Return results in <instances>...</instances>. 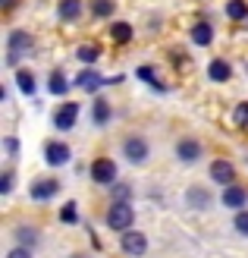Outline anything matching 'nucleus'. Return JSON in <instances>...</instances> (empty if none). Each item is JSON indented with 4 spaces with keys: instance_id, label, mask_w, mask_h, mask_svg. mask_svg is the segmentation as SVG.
Here are the masks:
<instances>
[{
    "instance_id": "1",
    "label": "nucleus",
    "mask_w": 248,
    "mask_h": 258,
    "mask_svg": "<svg viewBox=\"0 0 248 258\" xmlns=\"http://www.w3.org/2000/svg\"><path fill=\"white\" fill-rule=\"evenodd\" d=\"M132 221H135V211L129 202H113L110 211H107V224L110 230H120V233H126V230H132Z\"/></svg>"
},
{
    "instance_id": "2",
    "label": "nucleus",
    "mask_w": 248,
    "mask_h": 258,
    "mask_svg": "<svg viewBox=\"0 0 248 258\" xmlns=\"http://www.w3.org/2000/svg\"><path fill=\"white\" fill-rule=\"evenodd\" d=\"M29 47H32V35H25L22 29H13L10 38H7V63H10V67H13V63H19V57Z\"/></svg>"
},
{
    "instance_id": "3",
    "label": "nucleus",
    "mask_w": 248,
    "mask_h": 258,
    "mask_svg": "<svg viewBox=\"0 0 248 258\" xmlns=\"http://www.w3.org/2000/svg\"><path fill=\"white\" fill-rule=\"evenodd\" d=\"M120 246H123V252H126V255L138 258V255H145L148 239H145V233H138V230H126L123 239H120Z\"/></svg>"
},
{
    "instance_id": "4",
    "label": "nucleus",
    "mask_w": 248,
    "mask_h": 258,
    "mask_svg": "<svg viewBox=\"0 0 248 258\" xmlns=\"http://www.w3.org/2000/svg\"><path fill=\"white\" fill-rule=\"evenodd\" d=\"M91 176H95V183L101 186H113V179H116V164L110 158H98L95 164H91Z\"/></svg>"
},
{
    "instance_id": "5",
    "label": "nucleus",
    "mask_w": 248,
    "mask_h": 258,
    "mask_svg": "<svg viewBox=\"0 0 248 258\" xmlns=\"http://www.w3.org/2000/svg\"><path fill=\"white\" fill-rule=\"evenodd\" d=\"M123 154H126L132 164H141V161L148 158V142L141 139V136H129V139L123 142Z\"/></svg>"
},
{
    "instance_id": "6",
    "label": "nucleus",
    "mask_w": 248,
    "mask_h": 258,
    "mask_svg": "<svg viewBox=\"0 0 248 258\" xmlns=\"http://www.w3.org/2000/svg\"><path fill=\"white\" fill-rule=\"evenodd\" d=\"M75 120H79V104H63L54 113V126L63 129V133H69V129L75 126Z\"/></svg>"
},
{
    "instance_id": "7",
    "label": "nucleus",
    "mask_w": 248,
    "mask_h": 258,
    "mask_svg": "<svg viewBox=\"0 0 248 258\" xmlns=\"http://www.w3.org/2000/svg\"><path fill=\"white\" fill-rule=\"evenodd\" d=\"M211 179L220 186H232V179H236V170H232L229 161H214L211 164Z\"/></svg>"
},
{
    "instance_id": "8",
    "label": "nucleus",
    "mask_w": 248,
    "mask_h": 258,
    "mask_svg": "<svg viewBox=\"0 0 248 258\" xmlns=\"http://www.w3.org/2000/svg\"><path fill=\"white\" fill-rule=\"evenodd\" d=\"M57 192H60L57 179H38V183H32V199L35 202H47V199H54Z\"/></svg>"
},
{
    "instance_id": "9",
    "label": "nucleus",
    "mask_w": 248,
    "mask_h": 258,
    "mask_svg": "<svg viewBox=\"0 0 248 258\" xmlns=\"http://www.w3.org/2000/svg\"><path fill=\"white\" fill-rule=\"evenodd\" d=\"M44 158H47V164L60 167V164H66V161H69V148L63 145V142H47V148H44Z\"/></svg>"
},
{
    "instance_id": "10",
    "label": "nucleus",
    "mask_w": 248,
    "mask_h": 258,
    "mask_svg": "<svg viewBox=\"0 0 248 258\" xmlns=\"http://www.w3.org/2000/svg\"><path fill=\"white\" fill-rule=\"evenodd\" d=\"M245 202H248V192L242 186H226L223 189V205L226 208H242Z\"/></svg>"
},
{
    "instance_id": "11",
    "label": "nucleus",
    "mask_w": 248,
    "mask_h": 258,
    "mask_svg": "<svg viewBox=\"0 0 248 258\" xmlns=\"http://www.w3.org/2000/svg\"><path fill=\"white\" fill-rule=\"evenodd\" d=\"M75 85L82 88V92H98V88L104 85V79L95 73V70H85V73H79L75 76Z\"/></svg>"
},
{
    "instance_id": "12",
    "label": "nucleus",
    "mask_w": 248,
    "mask_h": 258,
    "mask_svg": "<svg viewBox=\"0 0 248 258\" xmlns=\"http://www.w3.org/2000/svg\"><path fill=\"white\" fill-rule=\"evenodd\" d=\"M176 154H179V158L186 161V164H192V161H198L201 145H198L195 139H186V142H179V145H176Z\"/></svg>"
},
{
    "instance_id": "13",
    "label": "nucleus",
    "mask_w": 248,
    "mask_h": 258,
    "mask_svg": "<svg viewBox=\"0 0 248 258\" xmlns=\"http://www.w3.org/2000/svg\"><path fill=\"white\" fill-rule=\"evenodd\" d=\"M207 76H211L214 82H226L229 76H232V70H229V63H226V60H214L211 67H207Z\"/></svg>"
},
{
    "instance_id": "14",
    "label": "nucleus",
    "mask_w": 248,
    "mask_h": 258,
    "mask_svg": "<svg viewBox=\"0 0 248 258\" xmlns=\"http://www.w3.org/2000/svg\"><path fill=\"white\" fill-rule=\"evenodd\" d=\"M192 41L195 44H211L214 41V29H211V25H207V22H198V25H195V29H192Z\"/></svg>"
},
{
    "instance_id": "15",
    "label": "nucleus",
    "mask_w": 248,
    "mask_h": 258,
    "mask_svg": "<svg viewBox=\"0 0 248 258\" xmlns=\"http://www.w3.org/2000/svg\"><path fill=\"white\" fill-rule=\"evenodd\" d=\"M110 38H113L116 44L132 41V25H129V22H116V25H110Z\"/></svg>"
},
{
    "instance_id": "16",
    "label": "nucleus",
    "mask_w": 248,
    "mask_h": 258,
    "mask_svg": "<svg viewBox=\"0 0 248 258\" xmlns=\"http://www.w3.org/2000/svg\"><path fill=\"white\" fill-rule=\"evenodd\" d=\"M47 88H50V95H66V92H69V82H66V76L57 70V73H50Z\"/></svg>"
},
{
    "instance_id": "17",
    "label": "nucleus",
    "mask_w": 248,
    "mask_h": 258,
    "mask_svg": "<svg viewBox=\"0 0 248 258\" xmlns=\"http://www.w3.org/2000/svg\"><path fill=\"white\" fill-rule=\"evenodd\" d=\"M82 13V0H60V16L63 19H79Z\"/></svg>"
},
{
    "instance_id": "18",
    "label": "nucleus",
    "mask_w": 248,
    "mask_h": 258,
    "mask_svg": "<svg viewBox=\"0 0 248 258\" xmlns=\"http://www.w3.org/2000/svg\"><path fill=\"white\" fill-rule=\"evenodd\" d=\"M16 85H19V92L22 95H35V76L32 73H16Z\"/></svg>"
},
{
    "instance_id": "19",
    "label": "nucleus",
    "mask_w": 248,
    "mask_h": 258,
    "mask_svg": "<svg viewBox=\"0 0 248 258\" xmlns=\"http://www.w3.org/2000/svg\"><path fill=\"white\" fill-rule=\"evenodd\" d=\"M226 16H229V19H245V16H248L245 0H229V4H226Z\"/></svg>"
},
{
    "instance_id": "20",
    "label": "nucleus",
    "mask_w": 248,
    "mask_h": 258,
    "mask_svg": "<svg viewBox=\"0 0 248 258\" xmlns=\"http://www.w3.org/2000/svg\"><path fill=\"white\" fill-rule=\"evenodd\" d=\"M189 205H192V208H204V205L207 202H211V196H207V189H189Z\"/></svg>"
},
{
    "instance_id": "21",
    "label": "nucleus",
    "mask_w": 248,
    "mask_h": 258,
    "mask_svg": "<svg viewBox=\"0 0 248 258\" xmlns=\"http://www.w3.org/2000/svg\"><path fill=\"white\" fill-rule=\"evenodd\" d=\"M75 54H79L82 63H95V60L101 57V47H95V44H82L79 50H75Z\"/></svg>"
},
{
    "instance_id": "22",
    "label": "nucleus",
    "mask_w": 248,
    "mask_h": 258,
    "mask_svg": "<svg viewBox=\"0 0 248 258\" xmlns=\"http://www.w3.org/2000/svg\"><path fill=\"white\" fill-rule=\"evenodd\" d=\"M91 117H95V123H107V120H110V104H107V101H95Z\"/></svg>"
},
{
    "instance_id": "23",
    "label": "nucleus",
    "mask_w": 248,
    "mask_h": 258,
    "mask_svg": "<svg viewBox=\"0 0 248 258\" xmlns=\"http://www.w3.org/2000/svg\"><path fill=\"white\" fill-rule=\"evenodd\" d=\"M91 10H95V16H110V13L116 10V4H113V0H95Z\"/></svg>"
},
{
    "instance_id": "24",
    "label": "nucleus",
    "mask_w": 248,
    "mask_h": 258,
    "mask_svg": "<svg viewBox=\"0 0 248 258\" xmlns=\"http://www.w3.org/2000/svg\"><path fill=\"white\" fill-rule=\"evenodd\" d=\"M75 217H79V211H75V202H69V205H63V208H60V221H63V224H72Z\"/></svg>"
},
{
    "instance_id": "25",
    "label": "nucleus",
    "mask_w": 248,
    "mask_h": 258,
    "mask_svg": "<svg viewBox=\"0 0 248 258\" xmlns=\"http://www.w3.org/2000/svg\"><path fill=\"white\" fill-rule=\"evenodd\" d=\"M16 236H19V242H22V246H35V233H32V230L29 227H22V230H16Z\"/></svg>"
},
{
    "instance_id": "26",
    "label": "nucleus",
    "mask_w": 248,
    "mask_h": 258,
    "mask_svg": "<svg viewBox=\"0 0 248 258\" xmlns=\"http://www.w3.org/2000/svg\"><path fill=\"white\" fill-rule=\"evenodd\" d=\"M232 227H236L242 236H248V211H239V214H236V224H232Z\"/></svg>"
},
{
    "instance_id": "27",
    "label": "nucleus",
    "mask_w": 248,
    "mask_h": 258,
    "mask_svg": "<svg viewBox=\"0 0 248 258\" xmlns=\"http://www.w3.org/2000/svg\"><path fill=\"white\" fill-rule=\"evenodd\" d=\"M232 120H236V126H248V104H239L236 113H232Z\"/></svg>"
},
{
    "instance_id": "28",
    "label": "nucleus",
    "mask_w": 248,
    "mask_h": 258,
    "mask_svg": "<svg viewBox=\"0 0 248 258\" xmlns=\"http://www.w3.org/2000/svg\"><path fill=\"white\" fill-rule=\"evenodd\" d=\"M113 196H116V202H129L132 189H129V186H116V189H113Z\"/></svg>"
},
{
    "instance_id": "29",
    "label": "nucleus",
    "mask_w": 248,
    "mask_h": 258,
    "mask_svg": "<svg viewBox=\"0 0 248 258\" xmlns=\"http://www.w3.org/2000/svg\"><path fill=\"white\" fill-rule=\"evenodd\" d=\"M7 258H32V252H29V249H22V246H16V249H13Z\"/></svg>"
},
{
    "instance_id": "30",
    "label": "nucleus",
    "mask_w": 248,
    "mask_h": 258,
    "mask_svg": "<svg viewBox=\"0 0 248 258\" xmlns=\"http://www.w3.org/2000/svg\"><path fill=\"white\" fill-rule=\"evenodd\" d=\"M138 76H141V79H145V82H154V85H157V79H154V70L141 67V70H138Z\"/></svg>"
},
{
    "instance_id": "31",
    "label": "nucleus",
    "mask_w": 248,
    "mask_h": 258,
    "mask_svg": "<svg viewBox=\"0 0 248 258\" xmlns=\"http://www.w3.org/2000/svg\"><path fill=\"white\" fill-rule=\"evenodd\" d=\"M0 179H4V183H0V192H10L13 189V173H4Z\"/></svg>"
},
{
    "instance_id": "32",
    "label": "nucleus",
    "mask_w": 248,
    "mask_h": 258,
    "mask_svg": "<svg viewBox=\"0 0 248 258\" xmlns=\"http://www.w3.org/2000/svg\"><path fill=\"white\" fill-rule=\"evenodd\" d=\"M4 145H7V151H10V158H13V154H16V151H19V145H16V139H7V142H4Z\"/></svg>"
},
{
    "instance_id": "33",
    "label": "nucleus",
    "mask_w": 248,
    "mask_h": 258,
    "mask_svg": "<svg viewBox=\"0 0 248 258\" xmlns=\"http://www.w3.org/2000/svg\"><path fill=\"white\" fill-rule=\"evenodd\" d=\"M0 4H4V10H13V0H0Z\"/></svg>"
},
{
    "instance_id": "34",
    "label": "nucleus",
    "mask_w": 248,
    "mask_h": 258,
    "mask_svg": "<svg viewBox=\"0 0 248 258\" xmlns=\"http://www.w3.org/2000/svg\"><path fill=\"white\" fill-rule=\"evenodd\" d=\"M72 258H85V255H72Z\"/></svg>"
}]
</instances>
